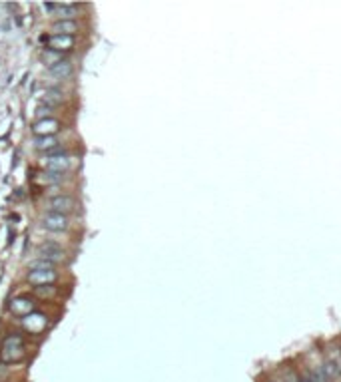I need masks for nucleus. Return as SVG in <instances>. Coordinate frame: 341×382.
Listing matches in <instances>:
<instances>
[{
  "label": "nucleus",
  "instance_id": "1",
  "mask_svg": "<svg viewBox=\"0 0 341 382\" xmlns=\"http://www.w3.org/2000/svg\"><path fill=\"white\" fill-rule=\"evenodd\" d=\"M24 354V343L20 335H10L6 337V341L2 343V350H0V358L4 362H14L20 360Z\"/></svg>",
  "mask_w": 341,
  "mask_h": 382
},
{
  "label": "nucleus",
  "instance_id": "2",
  "mask_svg": "<svg viewBox=\"0 0 341 382\" xmlns=\"http://www.w3.org/2000/svg\"><path fill=\"white\" fill-rule=\"evenodd\" d=\"M70 163H72V159H70V156L62 148L56 150V152H52V154H46V167H48V171L64 173L70 167Z\"/></svg>",
  "mask_w": 341,
  "mask_h": 382
},
{
  "label": "nucleus",
  "instance_id": "3",
  "mask_svg": "<svg viewBox=\"0 0 341 382\" xmlns=\"http://www.w3.org/2000/svg\"><path fill=\"white\" fill-rule=\"evenodd\" d=\"M76 207H78V201H76L74 197H70V195H56V197H52V199L48 201V209H50L52 213H62V215H66V213L76 211Z\"/></svg>",
  "mask_w": 341,
  "mask_h": 382
},
{
  "label": "nucleus",
  "instance_id": "4",
  "mask_svg": "<svg viewBox=\"0 0 341 382\" xmlns=\"http://www.w3.org/2000/svg\"><path fill=\"white\" fill-rule=\"evenodd\" d=\"M42 225H44V229H48V231H66V229H68V219H66V215H62V213H52V211H48V213L44 215V219H42Z\"/></svg>",
  "mask_w": 341,
  "mask_h": 382
},
{
  "label": "nucleus",
  "instance_id": "5",
  "mask_svg": "<svg viewBox=\"0 0 341 382\" xmlns=\"http://www.w3.org/2000/svg\"><path fill=\"white\" fill-rule=\"evenodd\" d=\"M38 255H40V259L52 261L54 265L64 259V251H62L58 245H54V243H42V245L38 247Z\"/></svg>",
  "mask_w": 341,
  "mask_h": 382
},
{
  "label": "nucleus",
  "instance_id": "6",
  "mask_svg": "<svg viewBox=\"0 0 341 382\" xmlns=\"http://www.w3.org/2000/svg\"><path fill=\"white\" fill-rule=\"evenodd\" d=\"M58 129H60V124H58V120H54V118H42V120H38L34 126H32L34 135H52V133H56Z\"/></svg>",
  "mask_w": 341,
  "mask_h": 382
},
{
  "label": "nucleus",
  "instance_id": "7",
  "mask_svg": "<svg viewBox=\"0 0 341 382\" xmlns=\"http://www.w3.org/2000/svg\"><path fill=\"white\" fill-rule=\"evenodd\" d=\"M34 148L38 152H44V156H46V154H52V152L60 150V141L54 135H36Z\"/></svg>",
  "mask_w": 341,
  "mask_h": 382
},
{
  "label": "nucleus",
  "instance_id": "8",
  "mask_svg": "<svg viewBox=\"0 0 341 382\" xmlns=\"http://www.w3.org/2000/svg\"><path fill=\"white\" fill-rule=\"evenodd\" d=\"M48 46L52 52H64L74 46V36H64V34H52L48 38Z\"/></svg>",
  "mask_w": 341,
  "mask_h": 382
},
{
  "label": "nucleus",
  "instance_id": "9",
  "mask_svg": "<svg viewBox=\"0 0 341 382\" xmlns=\"http://www.w3.org/2000/svg\"><path fill=\"white\" fill-rule=\"evenodd\" d=\"M10 311L16 313V315H24L26 317V315L34 313V303L30 299H26V297H18V299L10 301Z\"/></svg>",
  "mask_w": 341,
  "mask_h": 382
},
{
  "label": "nucleus",
  "instance_id": "10",
  "mask_svg": "<svg viewBox=\"0 0 341 382\" xmlns=\"http://www.w3.org/2000/svg\"><path fill=\"white\" fill-rule=\"evenodd\" d=\"M28 281L34 285H52L56 281V273L54 271H30L28 273Z\"/></svg>",
  "mask_w": 341,
  "mask_h": 382
},
{
  "label": "nucleus",
  "instance_id": "11",
  "mask_svg": "<svg viewBox=\"0 0 341 382\" xmlns=\"http://www.w3.org/2000/svg\"><path fill=\"white\" fill-rule=\"evenodd\" d=\"M72 64L68 62V60H56V62H52L50 66H48V72L54 76V78H60V80H64V78H68L70 74H72Z\"/></svg>",
  "mask_w": 341,
  "mask_h": 382
},
{
  "label": "nucleus",
  "instance_id": "12",
  "mask_svg": "<svg viewBox=\"0 0 341 382\" xmlns=\"http://www.w3.org/2000/svg\"><path fill=\"white\" fill-rule=\"evenodd\" d=\"M24 326L30 330V332H40L44 326H46V317L40 315V313H30L24 317Z\"/></svg>",
  "mask_w": 341,
  "mask_h": 382
},
{
  "label": "nucleus",
  "instance_id": "13",
  "mask_svg": "<svg viewBox=\"0 0 341 382\" xmlns=\"http://www.w3.org/2000/svg\"><path fill=\"white\" fill-rule=\"evenodd\" d=\"M52 30L56 32V34H64V36H74V32L78 30V24H76L74 20H58V22H54Z\"/></svg>",
  "mask_w": 341,
  "mask_h": 382
},
{
  "label": "nucleus",
  "instance_id": "14",
  "mask_svg": "<svg viewBox=\"0 0 341 382\" xmlns=\"http://www.w3.org/2000/svg\"><path fill=\"white\" fill-rule=\"evenodd\" d=\"M62 100H64V96H62V92H60V90H54V88L46 90V94H44V102H46V106H48V108H52V106H58V104H62Z\"/></svg>",
  "mask_w": 341,
  "mask_h": 382
},
{
  "label": "nucleus",
  "instance_id": "15",
  "mask_svg": "<svg viewBox=\"0 0 341 382\" xmlns=\"http://www.w3.org/2000/svg\"><path fill=\"white\" fill-rule=\"evenodd\" d=\"M30 271H54V263L46 261V259H36L28 265Z\"/></svg>",
  "mask_w": 341,
  "mask_h": 382
},
{
  "label": "nucleus",
  "instance_id": "16",
  "mask_svg": "<svg viewBox=\"0 0 341 382\" xmlns=\"http://www.w3.org/2000/svg\"><path fill=\"white\" fill-rule=\"evenodd\" d=\"M46 289H42V287H36V293L40 295V297H52L54 293H56V289L52 285H44Z\"/></svg>",
  "mask_w": 341,
  "mask_h": 382
},
{
  "label": "nucleus",
  "instance_id": "17",
  "mask_svg": "<svg viewBox=\"0 0 341 382\" xmlns=\"http://www.w3.org/2000/svg\"><path fill=\"white\" fill-rule=\"evenodd\" d=\"M42 8H44L46 12H58V10H60V4H50V2H46V4H42Z\"/></svg>",
  "mask_w": 341,
  "mask_h": 382
},
{
  "label": "nucleus",
  "instance_id": "18",
  "mask_svg": "<svg viewBox=\"0 0 341 382\" xmlns=\"http://www.w3.org/2000/svg\"><path fill=\"white\" fill-rule=\"evenodd\" d=\"M304 382H306V380H304Z\"/></svg>",
  "mask_w": 341,
  "mask_h": 382
}]
</instances>
